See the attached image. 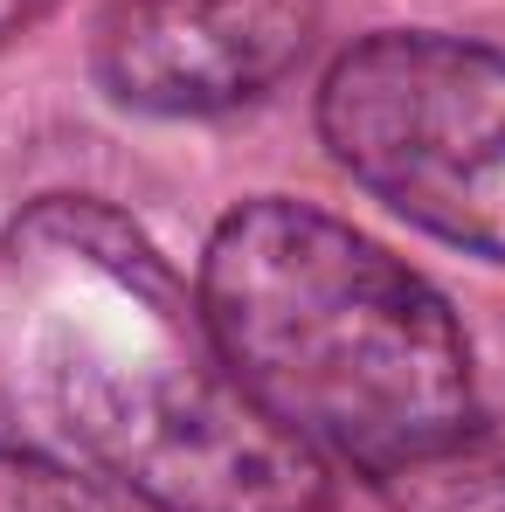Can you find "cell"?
Returning a JSON list of instances; mask_svg holds the SVG:
<instances>
[{"mask_svg": "<svg viewBox=\"0 0 505 512\" xmlns=\"http://www.w3.org/2000/svg\"><path fill=\"white\" fill-rule=\"evenodd\" d=\"M7 277L56 423L146 512H333V471L277 429L139 222L49 194L7 229Z\"/></svg>", "mask_w": 505, "mask_h": 512, "instance_id": "obj_1", "label": "cell"}, {"mask_svg": "<svg viewBox=\"0 0 505 512\" xmlns=\"http://www.w3.org/2000/svg\"><path fill=\"white\" fill-rule=\"evenodd\" d=\"M194 305L256 409L367 485L485 423L450 298L312 201L229 208L201 250Z\"/></svg>", "mask_w": 505, "mask_h": 512, "instance_id": "obj_2", "label": "cell"}, {"mask_svg": "<svg viewBox=\"0 0 505 512\" xmlns=\"http://www.w3.org/2000/svg\"><path fill=\"white\" fill-rule=\"evenodd\" d=\"M319 139L402 222L450 250L505 263V56L381 28L326 70Z\"/></svg>", "mask_w": 505, "mask_h": 512, "instance_id": "obj_3", "label": "cell"}, {"mask_svg": "<svg viewBox=\"0 0 505 512\" xmlns=\"http://www.w3.org/2000/svg\"><path fill=\"white\" fill-rule=\"evenodd\" d=\"M319 35V0H111L97 84L146 118H215L277 90Z\"/></svg>", "mask_w": 505, "mask_h": 512, "instance_id": "obj_4", "label": "cell"}, {"mask_svg": "<svg viewBox=\"0 0 505 512\" xmlns=\"http://www.w3.org/2000/svg\"><path fill=\"white\" fill-rule=\"evenodd\" d=\"M374 492L395 512H505V436L478 423L436 457L381 478Z\"/></svg>", "mask_w": 505, "mask_h": 512, "instance_id": "obj_5", "label": "cell"}, {"mask_svg": "<svg viewBox=\"0 0 505 512\" xmlns=\"http://www.w3.org/2000/svg\"><path fill=\"white\" fill-rule=\"evenodd\" d=\"M0 512H146V506L125 499L111 478H84L70 464L0 450Z\"/></svg>", "mask_w": 505, "mask_h": 512, "instance_id": "obj_6", "label": "cell"}, {"mask_svg": "<svg viewBox=\"0 0 505 512\" xmlns=\"http://www.w3.org/2000/svg\"><path fill=\"white\" fill-rule=\"evenodd\" d=\"M35 7H42V0H0V42H7V35H14V28H21Z\"/></svg>", "mask_w": 505, "mask_h": 512, "instance_id": "obj_7", "label": "cell"}]
</instances>
